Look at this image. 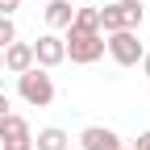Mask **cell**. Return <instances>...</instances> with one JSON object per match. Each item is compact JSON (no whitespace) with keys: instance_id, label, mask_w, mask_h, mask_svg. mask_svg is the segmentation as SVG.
<instances>
[{"instance_id":"obj_14","label":"cell","mask_w":150,"mask_h":150,"mask_svg":"<svg viewBox=\"0 0 150 150\" xmlns=\"http://www.w3.org/2000/svg\"><path fill=\"white\" fill-rule=\"evenodd\" d=\"M8 112H13V100L4 96V92H0V121H4V117H8Z\"/></svg>"},{"instance_id":"obj_13","label":"cell","mask_w":150,"mask_h":150,"mask_svg":"<svg viewBox=\"0 0 150 150\" xmlns=\"http://www.w3.org/2000/svg\"><path fill=\"white\" fill-rule=\"evenodd\" d=\"M17 8H21V0H0V17H13Z\"/></svg>"},{"instance_id":"obj_20","label":"cell","mask_w":150,"mask_h":150,"mask_svg":"<svg viewBox=\"0 0 150 150\" xmlns=\"http://www.w3.org/2000/svg\"><path fill=\"white\" fill-rule=\"evenodd\" d=\"M67 150H79V146H67Z\"/></svg>"},{"instance_id":"obj_2","label":"cell","mask_w":150,"mask_h":150,"mask_svg":"<svg viewBox=\"0 0 150 150\" xmlns=\"http://www.w3.org/2000/svg\"><path fill=\"white\" fill-rule=\"evenodd\" d=\"M146 21V4L142 0H112L100 8V33H117V29H138Z\"/></svg>"},{"instance_id":"obj_5","label":"cell","mask_w":150,"mask_h":150,"mask_svg":"<svg viewBox=\"0 0 150 150\" xmlns=\"http://www.w3.org/2000/svg\"><path fill=\"white\" fill-rule=\"evenodd\" d=\"M0 150H33V129L21 112H8L0 121Z\"/></svg>"},{"instance_id":"obj_18","label":"cell","mask_w":150,"mask_h":150,"mask_svg":"<svg viewBox=\"0 0 150 150\" xmlns=\"http://www.w3.org/2000/svg\"><path fill=\"white\" fill-rule=\"evenodd\" d=\"M0 71H4V54H0Z\"/></svg>"},{"instance_id":"obj_1","label":"cell","mask_w":150,"mask_h":150,"mask_svg":"<svg viewBox=\"0 0 150 150\" xmlns=\"http://www.w3.org/2000/svg\"><path fill=\"white\" fill-rule=\"evenodd\" d=\"M63 33H67L63 46H67V59H71V63L92 67V63L104 59V33H100V29H75V25H67Z\"/></svg>"},{"instance_id":"obj_4","label":"cell","mask_w":150,"mask_h":150,"mask_svg":"<svg viewBox=\"0 0 150 150\" xmlns=\"http://www.w3.org/2000/svg\"><path fill=\"white\" fill-rule=\"evenodd\" d=\"M104 54L117 67H138L146 46L138 42V29H117V33H104Z\"/></svg>"},{"instance_id":"obj_6","label":"cell","mask_w":150,"mask_h":150,"mask_svg":"<svg viewBox=\"0 0 150 150\" xmlns=\"http://www.w3.org/2000/svg\"><path fill=\"white\" fill-rule=\"evenodd\" d=\"M59 63H67V46H63V38H59V33H42V38L33 42V67L54 71Z\"/></svg>"},{"instance_id":"obj_19","label":"cell","mask_w":150,"mask_h":150,"mask_svg":"<svg viewBox=\"0 0 150 150\" xmlns=\"http://www.w3.org/2000/svg\"><path fill=\"white\" fill-rule=\"evenodd\" d=\"M79 4H92V0H79Z\"/></svg>"},{"instance_id":"obj_11","label":"cell","mask_w":150,"mask_h":150,"mask_svg":"<svg viewBox=\"0 0 150 150\" xmlns=\"http://www.w3.org/2000/svg\"><path fill=\"white\" fill-rule=\"evenodd\" d=\"M71 25H75V29H100V8H92V4H83V8H75V17H71Z\"/></svg>"},{"instance_id":"obj_16","label":"cell","mask_w":150,"mask_h":150,"mask_svg":"<svg viewBox=\"0 0 150 150\" xmlns=\"http://www.w3.org/2000/svg\"><path fill=\"white\" fill-rule=\"evenodd\" d=\"M134 146H138V150H150V129H146V134H142V138H138Z\"/></svg>"},{"instance_id":"obj_15","label":"cell","mask_w":150,"mask_h":150,"mask_svg":"<svg viewBox=\"0 0 150 150\" xmlns=\"http://www.w3.org/2000/svg\"><path fill=\"white\" fill-rule=\"evenodd\" d=\"M138 67H142V75H146V79H150V50L142 54V63H138Z\"/></svg>"},{"instance_id":"obj_17","label":"cell","mask_w":150,"mask_h":150,"mask_svg":"<svg viewBox=\"0 0 150 150\" xmlns=\"http://www.w3.org/2000/svg\"><path fill=\"white\" fill-rule=\"evenodd\" d=\"M121 150H138V146H134V142H125V146H121Z\"/></svg>"},{"instance_id":"obj_7","label":"cell","mask_w":150,"mask_h":150,"mask_svg":"<svg viewBox=\"0 0 150 150\" xmlns=\"http://www.w3.org/2000/svg\"><path fill=\"white\" fill-rule=\"evenodd\" d=\"M75 146H79V150H121L125 142H121L117 129H108V125H88Z\"/></svg>"},{"instance_id":"obj_3","label":"cell","mask_w":150,"mask_h":150,"mask_svg":"<svg viewBox=\"0 0 150 150\" xmlns=\"http://www.w3.org/2000/svg\"><path fill=\"white\" fill-rule=\"evenodd\" d=\"M17 96H21L29 108H46V104H54V79H50V71H42V67L21 71V75H17Z\"/></svg>"},{"instance_id":"obj_10","label":"cell","mask_w":150,"mask_h":150,"mask_svg":"<svg viewBox=\"0 0 150 150\" xmlns=\"http://www.w3.org/2000/svg\"><path fill=\"white\" fill-rule=\"evenodd\" d=\"M71 138H67V129L59 125H46V129H38V138H33V150H67Z\"/></svg>"},{"instance_id":"obj_9","label":"cell","mask_w":150,"mask_h":150,"mask_svg":"<svg viewBox=\"0 0 150 150\" xmlns=\"http://www.w3.org/2000/svg\"><path fill=\"white\" fill-rule=\"evenodd\" d=\"M42 17H46V25H50V33H59V29H67V25H71V17H75V8H71V0H46V8H42Z\"/></svg>"},{"instance_id":"obj_8","label":"cell","mask_w":150,"mask_h":150,"mask_svg":"<svg viewBox=\"0 0 150 150\" xmlns=\"http://www.w3.org/2000/svg\"><path fill=\"white\" fill-rule=\"evenodd\" d=\"M0 54H4V71H13V75L33 67V42H8Z\"/></svg>"},{"instance_id":"obj_12","label":"cell","mask_w":150,"mask_h":150,"mask_svg":"<svg viewBox=\"0 0 150 150\" xmlns=\"http://www.w3.org/2000/svg\"><path fill=\"white\" fill-rule=\"evenodd\" d=\"M8 42H17V25H13V17H0V50Z\"/></svg>"}]
</instances>
